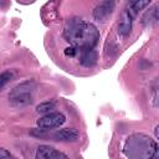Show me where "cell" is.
<instances>
[{"mask_svg":"<svg viewBox=\"0 0 159 159\" xmlns=\"http://www.w3.org/2000/svg\"><path fill=\"white\" fill-rule=\"evenodd\" d=\"M35 159H70V158L65 153L57 150L51 145L41 144L36 149Z\"/></svg>","mask_w":159,"mask_h":159,"instance_id":"obj_6","label":"cell"},{"mask_svg":"<svg viewBox=\"0 0 159 159\" xmlns=\"http://www.w3.org/2000/svg\"><path fill=\"white\" fill-rule=\"evenodd\" d=\"M98 61V55L94 48H83L80 50V63L83 67L91 68L94 67Z\"/></svg>","mask_w":159,"mask_h":159,"instance_id":"obj_9","label":"cell"},{"mask_svg":"<svg viewBox=\"0 0 159 159\" xmlns=\"http://www.w3.org/2000/svg\"><path fill=\"white\" fill-rule=\"evenodd\" d=\"M132 25H133L132 15L127 10H123L120 14L119 22H118V30H117L118 35H120L122 37H127L132 31Z\"/></svg>","mask_w":159,"mask_h":159,"instance_id":"obj_8","label":"cell"},{"mask_svg":"<svg viewBox=\"0 0 159 159\" xmlns=\"http://www.w3.org/2000/svg\"><path fill=\"white\" fill-rule=\"evenodd\" d=\"M114 6H116V2L112 0H106V1L99 2L93 9V12H92L93 19L98 22H106L111 17V15L113 14Z\"/></svg>","mask_w":159,"mask_h":159,"instance_id":"obj_5","label":"cell"},{"mask_svg":"<svg viewBox=\"0 0 159 159\" xmlns=\"http://www.w3.org/2000/svg\"><path fill=\"white\" fill-rule=\"evenodd\" d=\"M149 5H150L149 0H134V1H129L127 4V9L125 10L132 15V17H134L139 11L144 10Z\"/></svg>","mask_w":159,"mask_h":159,"instance_id":"obj_10","label":"cell"},{"mask_svg":"<svg viewBox=\"0 0 159 159\" xmlns=\"http://www.w3.org/2000/svg\"><path fill=\"white\" fill-rule=\"evenodd\" d=\"M77 52H80V50L76 48V47H73V46H71V45L63 50V53H65L67 57H75V56L77 55Z\"/></svg>","mask_w":159,"mask_h":159,"instance_id":"obj_14","label":"cell"},{"mask_svg":"<svg viewBox=\"0 0 159 159\" xmlns=\"http://www.w3.org/2000/svg\"><path fill=\"white\" fill-rule=\"evenodd\" d=\"M36 88V82L34 80H26L21 83H19L17 86H15L10 93H9V99L14 98V97H19V96H24V94H32L34 89Z\"/></svg>","mask_w":159,"mask_h":159,"instance_id":"obj_7","label":"cell"},{"mask_svg":"<svg viewBox=\"0 0 159 159\" xmlns=\"http://www.w3.org/2000/svg\"><path fill=\"white\" fill-rule=\"evenodd\" d=\"M63 36L71 46L78 50L93 48L98 43L99 31L93 24L81 17H71L65 25Z\"/></svg>","mask_w":159,"mask_h":159,"instance_id":"obj_1","label":"cell"},{"mask_svg":"<svg viewBox=\"0 0 159 159\" xmlns=\"http://www.w3.org/2000/svg\"><path fill=\"white\" fill-rule=\"evenodd\" d=\"M0 159H16L7 149L5 148H0Z\"/></svg>","mask_w":159,"mask_h":159,"instance_id":"obj_15","label":"cell"},{"mask_svg":"<svg viewBox=\"0 0 159 159\" xmlns=\"http://www.w3.org/2000/svg\"><path fill=\"white\" fill-rule=\"evenodd\" d=\"M158 19H159V14H158V5H154L152 6L150 9H148L143 17H142V24L144 26H150L153 24H157L158 22Z\"/></svg>","mask_w":159,"mask_h":159,"instance_id":"obj_11","label":"cell"},{"mask_svg":"<svg viewBox=\"0 0 159 159\" xmlns=\"http://www.w3.org/2000/svg\"><path fill=\"white\" fill-rule=\"evenodd\" d=\"M55 103L53 102H42V103H40L37 107H36V112L37 113H43V114H47V113H51V112H53V109H55Z\"/></svg>","mask_w":159,"mask_h":159,"instance_id":"obj_12","label":"cell"},{"mask_svg":"<svg viewBox=\"0 0 159 159\" xmlns=\"http://www.w3.org/2000/svg\"><path fill=\"white\" fill-rule=\"evenodd\" d=\"M12 77H14V75H12L11 71H4V72H1L0 73V89L4 88L12 80Z\"/></svg>","mask_w":159,"mask_h":159,"instance_id":"obj_13","label":"cell"},{"mask_svg":"<svg viewBox=\"0 0 159 159\" xmlns=\"http://www.w3.org/2000/svg\"><path fill=\"white\" fill-rule=\"evenodd\" d=\"M124 153L130 159H150L158 154V145L150 137L135 133L127 139Z\"/></svg>","mask_w":159,"mask_h":159,"instance_id":"obj_2","label":"cell"},{"mask_svg":"<svg viewBox=\"0 0 159 159\" xmlns=\"http://www.w3.org/2000/svg\"><path fill=\"white\" fill-rule=\"evenodd\" d=\"M150 159H158V154H157V155H154V157H153V158H150Z\"/></svg>","mask_w":159,"mask_h":159,"instance_id":"obj_17","label":"cell"},{"mask_svg":"<svg viewBox=\"0 0 159 159\" xmlns=\"http://www.w3.org/2000/svg\"><path fill=\"white\" fill-rule=\"evenodd\" d=\"M65 122H66V117H65L63 113L51 112V113H47V114H43L42 117H40L36 120V124L41 129L51 130V129H55V128H60L61 125H63Z\"/></svg>","mask_w":159,"mask_h":159,"instance_id":"obj_3","label":"cell"},{"mask_svg":"<svg viewBox=\"0 0 159 159\" xmlns=\"http://www.w3.org/2000/svg\"><path fill=\"white\" fill-rule=\"evenodd\" d=\"M80 138V132L76 128H63L55 132L46 130L43 139H51L56 142H76Z\"/></svg>","mask_w":159,"mask_h":159,"instance_id":"obj_4","label":"cell"},{"mask_svg":"<svg viewBox=\"0 0 159 159\" xmlns=\"http://www.w3.org/2000/svg\"><path fill=\"white\" fill-rule=\"evenodd\" d=\"M158 129H159V125H155V128H154V135H155V139H158V138H159Z\"/></svg>","mask_w":159,"mask_h":159,"instance_id":"obj_16","label":"cell"}]
</instances>
